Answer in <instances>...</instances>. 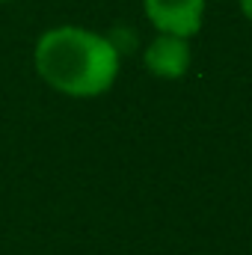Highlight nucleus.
<instances>
[{
	"mask_svg": "<svg viewBox=\"0 0 252 255\" xmlns=\"http://www.w3.org/2000/svg\"><path fill=\"white\" fill-rule=\"evenodd\" d=\"M36 71L57 92L71 98H95L119 77V48L83 27H54L36 42Z\"/></svg>",
	"mask_w": 252,
	"mask_h": 255,
	"instance_id": "1",
	"label": "nucleus"
},
{
	"mask_svg": "<svg viewBox=\"0 0 252 255\" xmlns=\"http://www.w3.org/2000/svg\"><path fill=\"white\" fill-rule=\"evenodd\" d=\"M145 18L169 36H196L205 18V0H142Z\"/></svg>",
	"mask_w": 252,
	"mask_h": 255,
	"instance_id": "2",
	"label": "nucleus"
},
{
	"mask_svg": "<svg viewBox=\"0 0 252 255\" xmlns=\"http://www.w3.org/2000/svg\"><path fill=\"white\" fill-rule=\"evenodd\" d=\"M190 45L184 36H169V33H160L148 48H145V57L142 63L145 68L154 74V77H163V80H178L184 77L190 68Z\"/></svg>",
	"mask_w": 252,
	"mask_h": 255,
	"instance_id": "3",
	"label": "nucleus"
},
{
	"mask_svg": "<svg viewBox=\"0 0 252 255\" xmlns=\"http://www.w3.org/2000/svg\"><path fill=\"white\" fill-rule=\"evenodd\" d=\"M238 3H241V12L252 21V0H238Z\"/></svg>",
	"mask_w": 252,
	"mask_h": 255,
	"instance_id": "4",
	"label": "nucleus"
},
{
	"mask_svg": "<svg viewBox=\"0 0 252 255\" xmlns=\"http://www.w3.org/2000/svg\"><path fill=\"white\" fill-rule=\"evenodd\" d=\"M0 3H6V0H0Z\"/></svg>",
	"mask_w": 252,
	"mask_h": 255,
	"instance_id": "5",
	"label": "nucleus"
}]
</instances>
